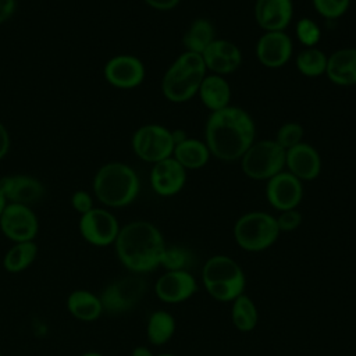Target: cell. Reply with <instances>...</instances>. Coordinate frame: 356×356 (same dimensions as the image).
Listing matches in <instances>:
<instances>
[{
    "instance_id": "obj_13",
    "label": "cell",
    "mask_w": 356,
    "mask_h": 356,
    "mask_svg": "<svg viewBox=\"0 0 356 356\" xmlns=\"http://www.w3.org/2000/svg\"><path fill=\"white\" fill-rule=\"evenodd\" d=\"M0 189L7 203L33 206L46 195L40 179L28 174H8L0 178Z\"/></svg>"
},
{
    "instance_id": "obj_32",
    "label": "cell",
    "mask_w": 356,
    "mask_h": 356,
    "mask_svg": "<svg viewBox=\"0 0 356 356\" xmlns=\"http://www.w3.org/2000/svg\"><path fill=\"white\" fill-rule=\"evenodd\" d=\"M296 38L305 47H316L321 38V31L313 19L300 18L296 22Z\"/></svg>"
},
{
    "instance_id": "obj_12",
    "label": "cell",
    "mask_w": 356,
    "mask_h": 356,
    "mask_svg": "<svg viewBox=\"0 0 356 356\" xmlns=\"http://www.w3.org/2000/svg\"><path fill=\"white\" fill-rule=\"evenodd\" d=\"M103 75L107 83L117 89H134L143 82L146 70L136 56L117 54L107 60Z\"/></svg>"
},
{
    "instance_id": "obj_3",
    "label": "cell",
    "mask_w": 356,
    "mask_h": 356,
    "mask_svg": "<svg viewBox=\"0 0 356 356\" xmlns=\"http://www.w3.org/2000/svg\"><path fill=\"white\" fill-rule=\"evenodd\" d=\"M140 189L135 170L121 161H108L95 174L92 191L95 197L106 207L120 209L131 204Z\"/></svg>"
},
{
    "instance_id": "obj_2",
    "label": "cell",
    "mask_w": 356,
    "mask_h": 356,
    "mask_svg": "<svg viewBox=\"0 0 356 356\" xmlns=\"http://www.w3.org/2000/svg\"><path fill=\"white\" fill-rule=\"evenodd\" d=\"M114 246L118 260L127 270L143 274L160 266L167 245L156 225L138 220L120 228Z\"/></svg>"
},
{
    "instance_id": "obj_21",
    "label": "cell",
    "mask_w": 356,
    "mask_h": 356,
    "mask_svg": "<svg viewBox=\"0 0 356 356\" xmlns=\"http://www.w3.org/2000/svg\"><path fill=\"white\" fill-rule=\"evenodd\" d=\"M325 75L339 86L356 85V47H345L334 51L327 61Z\"/></svg>"
},
{
    "instance_id": "obj_5",
    "label": "cell",
    "mask_w": 356,
    "mask_h": 356,
    "mask_svg": "<svg viewBox=\"0 0 356 356\" xmlns=\"http://www.w3.org/2000/svg\"><path fill=\"white\" fill-rule=\"evenodd\" d=\"M202 280L209 295L218 302H232L243 293L245 274L231 257L217 254L210 257L202 270Z\"/></svg>"
},
{
    "instance_id": "obj_24",
    "label": "cell",
    "mask_w": 356,
    "mask_h": 356,
    "mask_svg": "<svg viewBox=\"0 0 356 356\" xmlns=\"http://www.w3.org/2000/svg\"><path fill=\"white\" fill-rule=\"evenodd\" d=\"M210 150L206 142L186 138L181 143L174 146L172 157L185 168V170H197L207 164L210 159Z\"/></svg>"
},
{
    "instance_id": "obj_9",
    "label": "cell",
    "mask_w": 356,
    "mask_h": 356,
    "mask_svg": "<svg viewBox=\"0 0 356 356\" xmlns=\"http://www.w3.org/2000/svg\"><path fill=\"white\" fill-rule=\"evenodd\" d=\"M131 145L140 160L152 164L171 157L175 146L171 131L159 124L139 127L132 135Z\"/></svg>"
},
{
    "instance_id": "obj_1",
    "label": "cell",
    "mask_w": 356,
    "mask_h": 356,
    "mask_svg": "<svg viewBox=\"0 0 356 356\" xmlns=\"http://www.w3.org/2000/svg\"><path fill=\"white\" fill-rule=\"evenodd\" d=\"M204 135L210 154L224 161H234L241 159L254 142L256 128L248 111L228 106L210 114Z\"/></svg>"
},
{
    "instance_id": "obj_42",
    "label": "cell",
    "mask_w": 356,
    "mask_h": 356,
    "mask_svg": "<svg viewBox=\"0 0 356 356\" xmlns=\"http://www.w3.org/2000/svg\"><path fill=\"white\" fill-rule=\"evenodd\" d=\"M79 356H104V355H102L100 352H93V350H90V352H85V353H82V355H79Z\"/></svg>"
},
{
    "instance_id": "obj_18",
    "label": "cell",
    "mask_w": 356,
    "mask_h": 356,
    "mask_svg": "<svg viewBox=\"0 0 356 356\" xmlns=\"http://www.w3.org/2000/svg\"><path fill=\"white\" fill-rule=\"evenodd\" d=\"M206 70L217 75H227L236 71L242 63L239 47L225 39H214L202 53Z\"/></svg>"
},
{
    "instance_id": "obj_25",
    "label": "cell",
    "mask_w": 356,
    "mask_h": 356,
    "mask_svg": "<svg viewBox=\"0 0 356 356\" xmlns=\"http://www.w3.org/2000/svg\"><path fill=\"white\" fill-rule=\"evenodd\" d=\"M38 256V245L35 241L14 243L3 257V267L11 274L25 271Z\"/></svg>"
},
{
    "instance_id": "obj_44",
    "label": "cell",
    "mask_w": 356,
    "mask_h": 356,
    "mask_svg": "<svg viewBox=\"0 0 356 356\" xmlns=\"http://www.w3.org/2000/svg\"><path fill=\"white\" fill-rule=\"evenodd\" d=\"M0 356H3V353H1V352H0Z\"/></svg>"
},
{
    "instance_id": "obj_30",
    "label": "cell",
    "mask_w": 356,
    "mask_h": 356,
    "mask_svg": "<svg viewBox=\"0 0 356 356\" xmlns=\"http://www.w3.org/2000/svg\"><path fill=\"white\" fill-rule=\"evenodd\" d=\"M192 263V253L184 246H165L160 266L165 268V271H177V270H188Z\"/></svg>"
},
{
    "instance_id": "obj_31",
    "label": "cell",
    "mask_w": 356,
    "mask_h": 356,
    "mask_svg": "<svg viewBox=\"0 0 356 356\" xmlns=\"http://www.w3.org/2000/svg\"><path fill=\"white\" fill-rule=\"evenodd\" d=\"M303 127L298 122H286L284 125L280 127L277 136H275V142L284 149L288 150L296 145H299L303 139Z\"/></svg>"
},
{
    "instance_id": "obj_4",
    "label": "cell",
    "mask_w": 356,
    "mask_h": 356,
    "mask_svg": "<svg viewBox=\"0 0 356 356\" xmlns=\"http://www.w3.org/2000/svg\"><path fill=\"white\" fill-rule=\"evenodd\" d=\"M206 71L203 56L185 50L163 75V95L172 103H182L192 99L197 93Z\"/></svg>"
},
{
    "instance_id": "obj_34",
    "label": "cell",
    "mask_w": 356,
    "mask_h": 356,
    "mask_svg": "<svg viewBox=\"0 0 356 356\" xmlns=\"http://www.w3.org/2000/svg\"><path fill=\"white\" fill-rule=\"evenodd\" d=\"M280 232H291L295 231L302 224V214L296 209H289L281 211V214L275 218Z\"/></svg>"
},
{
    "instance_id": "obj_23",
    "label": "cell",
    "mask_w": 356,
    "mask_h": 356,
    "mask_svg": "<svg viewBox=\"0 0 356 356\" xmlns=\"http://www.w3.org/2000/svg\"><path fill=\"white\" fill-rule=\"evenodd\" d=\"M67 310L70 314L83 323L96 321L103 313L100 298L88 289H75L67 296Z\"/></svg>"
},
{
    "instance_id": "obj_41",
    "label": "cell",
    "mask_w": 356,
    "mask_h": 356,
    "mask_svg": "<svg viewBox=\"0 0 356 356\" xmlns=\"http://www.w3.org/2000/svg\"><path fill=\"white\" fill-rule=\"evenodd\" d=\"M6 206H7V200H6V197H4V195H3V192L0 189V216H1L3 210L6 209Z\"/></svg>"
},
{
    "instance_id": "obj_38",
    "label": "cell",
    "mask_w": 356,
    "mask_h": 356,
    "mask_svg": "<svg viewBox=\"0 0 356 356\" xmlns=\"http://www.w3.org/2000/svg\"><path fill=\"white\" fill-rule=\"evenodd\" d=\"M149 7L159 11H168L178 6L181 0H143Z\"/></svg>"
},
{
    "instance_id": "obj_39",
    "label": "cell",
    "mask_w": 356,
    "mask_h": 356,
    "mask_svg": "<svg viewBox=\"0 0 356 356\" xmlns=\"http://www.w3.org/2000/svg\"><path fill=\"white\" fill-rule=\"evenodd\" d=\"M171 135H172L174 145H178V143H181L182 140H185L188 138V135L185 134L184 129H174V131H171Z\"/></svg>"
},
{
    "instance_id": "obj_26",
    "label": "cell",
    "mask_w": 356,
    "mask_h": 356,
    "mask_svg": "<svg viewBox=\"0 0 356 356\" xmlns=\"http://www.w3.org/2000/svg\"><path fill=\"white\" fill-rule=\"evenodd\" d=\"M216 39L214 25L206 18L195 19L182 38V44L188 51L203 53Z\"/></svg>"
},
{
    "instance_id": "obj_29",
    "label": "cell",
    "mask_w": 356,
    "mask_h": 356,
    "mask_svg": "<svg viewBox=\"0 0 356 356\" xmlns=\"http://www.w3.org/2000/svg\"><path fill=\"white\" fill-rule=\"evenodd\" d=\"M328 57L317 47H305L296 56V68L309 78H316L325 74Z\"/></svg>"
},
{
    "instance_id": "obj_7",
    "label": "cell",
    "mask_w": 356,
    "mask_h": 356,
    "mask_svg": "<svg viewBox=\"0 0 356 356\" xmlns=\"http://www.w3.org/2000/svg\"><path fill=\"white\" fill-rule=\"evenodd\" d=\"M245 175L252 179H270L285 167V150L273 139L253 142L241 157Z\"/></svg>"
},
{
    "instance_id": "obj_43",
    "label": "cell",
    "mask_w": 356,
    "mask_h": 356,
    "mask_svg": "<svg viewBox=\"0 0 356 356\" xmlns=\"http://www.w3.org/2000/svg\"><path fill=\"white\" fill-rule=\"evenodd\" d=\"M154 356H177V355H172V353H160V355H154Z\"/></svg>"
},
{
    "instance_id": "obj_20",
    "label": "cell",
    "mask_w": 356,
    "mask_h": 356,
    "mask_svg": "<svg viewBox=\"0 0 356 356\" xmlns=\"http://www.w3.org/2000/svg\"><path fill=\"white\" fill-rule=\"evenodd\" d=\"M292 17V0H256L254 18L264 32L285 31Z\"/></svg>"
},
{
    "instance_id": "obj_14",
    "label": "cell",
    "mask_w": 356,
    "mask_h": 356,
    "mask_svg": "<svg viewBox=\"0 0 356 356\" xmlns=\"http://www.w3.org/2000/svg\"><path fill=\"white\" fill-rule=\"evenodd\" d=\"M266 196L268 203L280 211L296 209L303 196L302 181L288 171H281L267 179Z\"/></svg>"
},
{
    "instance_id": "obj_15",
    "label": "cell",
    "mask_w": 356,
    "mask_h": 356,
    "mask_svg": "<svg viewBox=\"0 0 356 356\" xmlns=\"http://www.w3.org/2000/svg\"><path fill=\"white\" fill-rule=\"evenodd\" d=\"M197 289L196 280L188 270L165 271L154 284L156 296L164 303H181Z\"/></svg>"
},
{
    "instance_id": "obj_35",
    "label": "cell",
    "mask_w": 356,
    "mask_h": 356,
    "mask_svg": "<svg viewBox=\"0 0 356 356\" xmlns=\"http://www.w3.org/2000/svg\"><path fill=\"white\" fill-rule=\"evenodd\" d=\"M71 206L78 214L82 216L95 207L93 196L85 189H78L71 196Z\"/></svg>"
},
{
    "instance_id": "obj_36",
    "label": "cell",
    "mask_w": 356,
    "mask_h": 356,
    "mask_svg": "<svg viewBox=\"0 0 356 356\" xmlns=\"http://www.w3.org/2000/svg\"><path fill=\"white\" fill-rule=\"evenodd\" d=\"M17 10V0H0V24L7 22Z\"/></svg>"
},
{
    "instance_id": "obj_8",
    "label": "cell",
    "mask_w": 356,
    "mask_h": 356,
    "mask_svg": "<svg viewBox=\"0 0 356 356\" xmlns=\"http://www.w3.org/2000/svg\"><path fill=\"white\" fill-rule=\"evenodd\" d=\"M146 281L139 274L121 277L108 284L100 293L103 310L108 314H122L134 309L146 293Z\"/></svg>"
},
{
    "instance_id": "obj_19",
    "label": "cell",
    "mask_w": 356,
    "mask_h": 356,
    "mask_svg": "<svg viewBox=\"0 0 356 356\" xmlns=\"http://www.w3.org/2000/svg\"><path fill=\"white\" fill-rule=\"evenodd\" d=\"M285 167L298 179L312 181L320 175L321 157L312 145L300 142L285 150Z\"/></svg>"
},
{
    "instance_id": "obj_37",
    "label": "cell",
    "mask_w": 356,
    "mask_h": 356,
    "mask_svg": "<svg viewBox=\"0 0 356 356\" xmlns=\"http://www.w3.org/2000/svg\"><path fill=\"white\" fill-rule=\"evenodd\" d=\"M10 146H11V138H10V132L6 128V125L0 121V160L4 159L8 152H10Z\"/></svg>"
},
{
    "instance_id": "obj_27",
    "label": "cell",
    "mask_w": 356,
    "mask_h": 356,
    "mask_svg": "<svg viewBox=\"0 0 356 356\" xmlns=\"http://www.w3.org/2000/svg\"><path fill=\"white\" fill-rule=\"evenodd\" d=\"M175 332V318L165 310H156L149 316L146 324V337L152 345L167 343Z\"/></svg>"
},
{
    "instance_id": "obj_16",
    "label": "cell",
    "mask_w": 356,
    "mask_h": 356,
    "mask_svg": "<svg viewBox=\"0 0 356 356\" xmlns=\"http://www.w3.org/2000/svg\"><path fill=\"white\" fill-rule=\"evenodd\" d=\"M292 39L284 31L264 32L256 43V57L268 68L285 65L292 57Z\"/></svg>"
},
{
    "instance_id": "obj_28",
    "label": "cell",
    "mask_w": 356,
    "mask_h": 356,
    "mask_svg": "<svg viewBox=\"0 0 356 356\" xmlns=\"http://www.w3.org/2000/svg\"><path fill=\"white\" fill-rule=\"evenodd\" d=\"M231 318H232V324L239 331L248 332L256 327L259 321V313H257L256 305L248 295L242 293L232 300Z\"/></svg>"
},
{
    "instance_id": "obj_11",
    "label": "cell",
    "mask_w": 356,
    "mask_h": 356,
    "mask_svg": "<svg viewBox=\"0 0 356 356\" xmlns=\"http://www.w3.org/2000/svg\"><path fill=\"white\" fill-rule=\"evenodd\" d=\"M0 231L13 243L35 241L39 220L31 206L7 203L0 216Z\"/></svg>"
},
{
    "instance_id": "obj_6",
    "label": "cell",
    "mask_w": 356,
    "mask_h": 356,
    "mask_svg": "<svg viewBox=\"0 0 356 356\" xmlns=\"http://www.w3.org/2000/svg\"><path fill=\"white\" fill-rule=\"evenodd\" d=\"M280 228L275 217L264 211H250L241 216L234 225V238L239 248L260 252L277 241Z\"/></svg>"
},
{
    "instance_id": "obj_22",
    "label": "cell",
    "mask_w": 356,
    "mask_h": 356,
    "mask_svg": "<svg viewBox=\"0 0 356 356\" xmlns=\"http://www.w3.org/2000/svg\"><path fill=\"white\" fill-rule=\"evenodd\" d=\"M197 95L202 103L213 111H218L229 106L231 88L222 75L210 74L204 75L199 85Z\"/></svg>"
},
{
    "instance_id": "obj_40",
    "label": "cell",
    "mask_w": 356,
    "mask_h": 356,
    "mask_svg": "<svg viewBox=\"0 0 356 356\" xmlns=\"http://www.w3.org/2000/svg\"><path fill=\"white\" fill-rule=\"evenodd\" d=\"M131 356H154L153 352L146 346H136L134 348Z\"/></svg>"
},
{
    "instance_id": "obj_10",
    "label": "cell",
    "mask_w": 356,
    "mask_h": 356,
    "mask_svg": "<svg viewBox=\"0 0 356 356\" xmlns=\"http://www.w3.org/2000/svg\"><path fill=\"white\" fill-rule=\"evenodd\" d=\"M115 216L106 207H93L79 217L78 229L81 236L93 246L106 248L114 245L120 232Z\"/></svg>"
},
{
    "instance_id": "obj_17",
    "label": "cell",
    "mask_w": 356,
    "mask_h": 356,
    "mask_svg": "<svg viewBox=\"0 0 356 356\" xmlns=\"http://www.w3.org/2000/svg\"><path fill=\"white\" fill-rule=\"evenodd\" d=\"M186 182V170L171 156L153 164L150 184L160 196L177 195Z\"/></svg>"
},
{
    "instance_id": "obj_33",
    "label": "cell",
    "mask_w": 356,
    "mask_h": 356,
    "mask_svg": "<svg viewBox=\"0 0 356 356\" xmlns=\"http://www.w3.org/2000/svg\"><path fill=\"white\" fill-rule=\"evenodd\" d=\"M350 0H313L314 10L327 19L342 17L349 8Z\"/></svg>"
}]
</instances>
